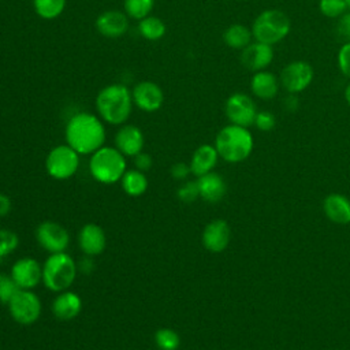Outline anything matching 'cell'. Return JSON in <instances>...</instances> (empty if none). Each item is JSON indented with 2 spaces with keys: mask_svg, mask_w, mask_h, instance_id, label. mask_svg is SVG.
<instances>
[{
  "mask_svg": "<svg viewBox=\"0 0 350 350\" xmlns=\"http://www.w3.org/2000/svg\"><path fill=\"white\" fill-rule=\"evenodd\" d=\"M176 197H178L182 202H185V204L194 202V201L200 197L197 180H194V182L189 180V182L183 183V185L176 190Z\"/></svg>",
  "mask_w": 350,
  "mask_h": 350,
  "instance_id": "33",
  "label": "cell"
},
{
  "mask_svg": "<svg viewBox=\"0 0 350 350\" xmlns=\"http://www.w3.org/2000/svg\"><path fill=\"white\" fill-rule=\"evenodd\" d=\"M123 7L127 16L141 21L152 12L154 0H123Z\"/></svg>",
  "mask_w": 350,
  "mask_h": 350,
  "instance_id": "28",
  "label": "cell"
},
{
  "mask_svg": "<svg viewBox=\"0 0 350 350\" xmlns=\"http://www.w3.org/2000/svg\"><path fill=\"white\" fill-rule=\"evenodd\" d=\"M257 112L258 111L254 100L246 93H232L224 103V113L232 124L249 129L254 124Z\"/></svg>",
  "mask_w": 350,
  "mask_h": 350,
  "instance_id": "10",
  "label": "cell"
},
{
  "mask_svg": "<svg viewBox=\"0 0 350 350\" xmlns=\"http://www.w3.org/2000/svg\"><path fill=\"white\" fill-rule=\"evenodd\" d=\"M152 163H153V161H152V157H150V154H148V153L139 152L138 154L134 156V165H135L137 170H139V171H142V172L150 170Z\"/></svg>",
  "mask_w": 350,
  "mask_h": 350,
  "instance_id": "37",
  "label": "cell"
},
{
  "mask_svg": "<svg viewBox=\"0 0 350 350\" xmlns=\"http://www.w3.org/2000/svg\"><path fill=\"white\" fill-rule=\"evenodd\" d=\"M335 33L343 42L350 41V11L345 12L340 18H338Z\"/></svg>",
  "mask_w": 350,
  "mask_h": 350,
  "instance_id": "36",
  "label": "cell"
},
{
  "mask_svg": "<svg viewBox=\"0 0 350 350\" xmlns=\"http://www.w3.org/2000/svg\"><path fill=\"white\" fill-rule=\"evenodd\" d=\"M319 10L324 16L338 19L345 12H347V5L345 0H320Z\"/></svg>",
  "mask_w": 350,
  "mask_h": 350,
  "instance_id": "30",
  "label": "cell"
},
{
  "mask_svg": "<svg viewBox=\"0 0 350 350\" xmlns=\"http://www.w3.org/2000/svg\"><path fill=\"white\" fill-rule=\"evenodd\" d=\"M154 343L160 350H178L180 338L178 332L171 328H160L154 332Z\"/></svg>",
  "mask_w": 350,
  "mask_h": 350,
  "instance_id": "29",
  "label": "cell"
},
{
  "mask_svg": "<svg viewBox=\"0 0 350 350\" xmlns=\"http://www.w3.org/2000/svg\"><path fill=\"white\" fill-rule=\"evenodd\" d=\"M66 142L79 154H92L105 141V127L100 118L90 112H78L72 115L64 130Z\"/></svg>",
  "mask_w": 350,
  "mask_h": 350,
  "instance_id": "1",
  "label": "cell"
},
{
  "mask_svg": "<svg viewBox=\"0 0 350 350\" xmlns=\"http://www.w3.org/2000/svg\"><path fill=\"white\" fill-rule=\"evenodd\" d=\"M223 41L228 48L242 51L253 41L252 29L241 23H232L223 31Z\"/></svg>",
  "mask_w": 350,
  "mask_h": 350,
  "instance_id": "24",
  "label": "cell"
},
{
  "mask_svg": "<svg viewBox=\"0 0 350 350\" xmlns=\"http://www.w3.org/2000/svg\"><path fill=\"white\" fill-rule=\"evenodd\" d=\"M250 29L254 41L273 46L288 36L291 30V21L284 11L268 8L254 18Z\"/></svg>",
  "mask_w": 350,
  "mask_h": 350,
  "instance_id": "4",
  "label": "cell"
},
{
  "mask_svg": "<svg viewBox=\"0 0 350 350\" xmlns=\"http://www.w3.org/2000/svg\"><path fill=\"white\" fill-rule=\"evenodd\" d=\"M126 156L113 146H101L89 160L92 176L104 185H112L122 179L126 172Z\"/></svg>",
  "mask_w": 350,
  "mask_h": 350,
  "instance_id": "5",
  "label": "cell"
},
{
  "mask_svg": "<svg viewBox=\"0 0 350 350\" xmlns=\"http://www.w3.org/2000/svg\"><path fill=\"white\" fill-rule=\"evenodd\" d=\"M36 238L42 249L51 254L64 252L70 243L68 231L62 224L52 220H45L37 227Z\"/></svg>",
  "mask_w": 350,
  "mask_h": 350,
  "instance_id": "11",
  "label": "cell"
},
{
  "mask_svg": "<svg viewBox=\"0 0 350 350\" xmlns=\"http://www.w3.org/2000/svg\"><path fill=\"white\" fill-rule=\"evenodd\" d=\"M284 107L288 111H295L298 108V100H297V94H290L284 98Z\"/></svg>",
  "mask_w": 350,
  "mask_h": 350,
  "instance_id": "40",
  "label": "cell"
},
{
  "mask_svg": "<svg viewBox=\"0 0 350 350\" xmlns=\"http://www.w3.org/2000/svg\"><path fill=\"white\" fill-rule=\"evenodd\" d=\"M217 159H219V153L215 145H209V144L200 145L194 150L189 164L191 174L196 176H201L211 172L215 168Z\"/></svg>",
  "mask_w": 350,
  "mask_h": 350,
  "instance_id": "23",
  "label": "cell"
},
{
  "mask_svg": "<svg viewBox=\"0 0 350 350\" xmlns=\"http://www.w3.org/2000/svg\"><path fill=\"white\" fill-rule=\"evenodd\" d=\"M77 265L64 252L51 254L42 265V282L46 288L55 293L67 290L75 280Z\"/></svg>",
  "mask_w": 350,
  "mask_h": 350,
  "instance_id": "6",
  "label": "cell"
},
{
  "mask_svg": "<svg viewBox=\"0 0 350 350\" xmlns=\"http://www.w3.org/2000/svg\"><path fill=\"white\" fill-rule=\"evenodd\" d=\"M34 12L42 19H56L66 8L67 0H31Z\"/></svg>",
  "mask_w": 350,
  "mask_h": 350,
  "instance_id": "27",
  "label": "cell"
},
{
  "mask_svg": "<svg viewBox=\"0 0 350 350\" xmlns=\"http://www.w3.org/2000/svg\"><path fill=\"white\" fill-rule=\"evenodd\" d=\"M19 243L18 235L7 228H0V258L12 253Z\"/></svg>",
  "mask_w": 350,
  "mask_h": 350,
  "instance_id": "32",
  "label": "cell"
},
{
  "mask_svg": "<svg viewBox=\"0 0 350 350\" xmlns=\"http://www.w3.org/2000/svg\"><path fill=\"white\" fill-rule=\"evenodd\" d=\"M254 146V139L247 127L227 124L219 130L215 138V148L227 163H241L246 160Z\"/></svg>",
  "mask_w": 350,
  "mask_h": 350,
  "instance_id": "3",
  "label": "cell"
},
{
  "mask_svg": "<svg viewBox=\"0 0 350 350\" xmlns=\"http://www.w3.org/2000/svg\"><path fill=\"white\" fill-rule=\"evenodd\" d=\"M323 211L335 224L345 226L350 223V200L343 194H328L323 201Z\"/></svg>",
  "mask_w": 350,
  "mask_h": 350,
  "instance_id": "21",
  "label": "cell"
},
{
  "mask_svg": "<svg viewBox=\"0 0 350 350\" xmlns=\"http://www.w3.org/2000/svg\"><path fill=\"white\" fill-rule=\"evenodd\" d=\"M346 5H347V11H350V0H345Z\"/></svg>",
  "mask_w": 350,
  "mask_h": 350,
  "instance_id": "42",
  "label": "cell"
},
{
  "mask_svg": "<svg viewBox=\"0 0 350 350\" xmlns=\"http://www.w3.org/2000/svg\"><path fill=\"white\" fill-rule=\"evenodd\" d=\"M11 211V200L4 193H0V217H4Z\"/></svg>",
  "mask_w": 350,
  "mask_h": 350,
  "instance_id": "39",
  "label": "cell"
},
{
  "mask_svg": "<svg viewBox=\"0 0 350 350\" xmlns=\"http://www.w3.org/2000/svg\"><path fill=\"white\" fill-rule=\"evenodd\" d=\"M273 48L272 45L262 44L258 41H252L245 49L241 51V63L242 66L252 71H262L267 70L273 62Z\"/></svg>",
  "mask_w": 350,
  "mask_h": 350,
  "instance_id": "13",
  "label": "cell"
},
{
  "mask_svg": "<svg viewBox=\"0 0 350 350\" xmlns=\"http://www.w3.org/2000/svg\"><path fill=\"white\" fill-rule=\"evenodd\" d=\"M11 317L22 325L34 324L41 314V301L37 294L30 290H19L8 302Z\"/></svg>",
  "mask_w": 350,
  "mask_h": 350,
  "instance_id": "9",
  "label": "cell"
},
{
  "mask_svg": "<svg viewBox=\"0 0 350 350\" xmlns=\"http://www.w3.org/2000/svg\"><path fill=\"white\" fill-rule=\"evenodd\" d=\"M343 96H345V100H346L347 105L350 107V82L346 85V88H345V92H343Z\"/></svg>",
  "mask_w": 350,
  "mask_h": 350,
  "instance_id": "41",
  "label": "cell"
},
{
  "mask_svg": "<svg viewBox=\"0 0 350 350\" xmlns=\"http://www.w3.org/2000/svg\"><path fill=\"white\" fill-rule=\"evenodd\" d=\"M82 309V301L72 291H62L52 302V313L57 320L68 321L75 319Z\"/></svg>",
  "mask_w": 350,
  "mask_h": 350,
  "instance_id": "22",
  "label": "cell"
},
{
  "mask_svg": "<svg viewBox=\"0 0 350 350\" xmlns=\"http://www.w3.org/2000/svg\"><path fill=\"white\" fill-rule=\"evenodd\" d=\"M231 239V230L226 220L215 219L209 221L202 231L201 241L206 250L212 253H220L227 249Z\"/></svg>",
  "mask_w": 350,
  "mask_h": 350,
  "instance_id": "15",
  "label": "cell"
},
{
  "mask_svg": "<svg viewBox=\"0 0 350 350\" xmlns=\"http://www.w3.org/2000/svg\"><path fill=\"white\" fill-rule=\"evenodd\" d=\"M19 286L15 283L11 275L0 273V302L8 305L12 297L19 291Z\"/></svg>",
  "mask_w": 350,
  "mask_h": 350,
  "instance_id": "31",
  "label": "cell"
},
{
  "mask_svg": "<svg viewBox=\"0 0 350 350\" xmlns=\"http://www.w3.org/2000/svg\"><path fill=\"white\" fill-rule=\"evenodd\" d=\"M96 29L107 38H119L129 29V18L123 11L108 10L97 16Z\"/></svg>",
  "mask_w": 350,
  "mask_h": 350,
  "instance_id": "16",
  "label": "cell"
},
{
  "mask_svg": "<svg viewBox=\"0 0 350 350\" xmlns=\"http://www.w3.org/2000/svg\"><path fill=\"white\" fill-rule=\"evenodd\" d=\"M105 232L104 230L94 223L85 224L78 234L79 249L86 256H98L105 249Z\"/></svg>",
  "mask_w": 350,
  "mask_h": 350,
  "instance_id": "18",
  "label": "cell"
},
{
  "mask_svg": "<svg viewBox=\"0 0 350 350\" xmlns=\"http://www.w3.org/2000/svg\"><path fill=\"white\" fill-rule=\"evenodd\" d=\"M79 167V153L70 145L52 148L45 159V170L49 176L57 180L71 178Z\"/></svg>",
  "mask_w": 350,
  "mask_h": 350,
  "instance_id": "7",
  "label": "cell"
},
{
  "mask_svg": "<svg viewBox=\"0 0 350 350\" xmlns=\"http://www.w3.org/2000/svg\"><path fill=\"white\" fill-rule=\"evenodd\" d=\"M189 174H191V171H190V165H187L186 163H175L171 167V175L178 180L186 179Z\"/></svg>",
  "mask_w": 350,
  "mask_h": 350,
  "instance_id": "38",
  "label": "cell"
},
{
  "mask_svg": "<svg viewBox=\"0 0 350 350\" xmlns=\"http://www.w3.org/2000/svg\"><path fill=\"white\" fill-rule=\"evenodd\" d=\"M165 31V23L157 16L148 15L138 22V33L148 41H157L163 38Z\"/></svg>",
  "mask_w": 350,
  "mask_h": 350,
  "instance_id": "26",
  "label": "cell"
},
{
  "mask_svg": "<svg viewBox=\"0 0 350 350\" xmlns=\"http://www.w3.org/2000/svg\"><path fill=\"white\" fill-rule=\"evenodd\" d=\"M120 183L123 191L131 197H139L148 189L146 175L137 168L126 171L120 179Z\"/></svg>",
  "mask_w": 350,
  "mask_h": 350,
  "instance_id": "25",
  "label": "cell"
},
{
  "mask_svg": "<svg viewBox=\"0 0 350 350\" xmlns=\"http://www.w3.org/2000/svg\"><path fill=\"white\" fill-rule=\"evenodd\" d=\"M197 186H198L200 197L209 204H216L220 200H223L227 190L223 176L212 171L198 176Z\"/></svg>",
  "mask_w": 350,
  "mask_h": 350,
  "instance_id": "20",
  "label": "cell"
},
{
  "mask_svg": "<svg viewBox=\"0 0 350 350\" xmlns=\"http://www.w3.org/2000/svg\"><path fill=\"white\" fill-rule=\"evenodd\" d=\"M131 92L122 83L104 86L96 97V108L100 118L113 126L126 123L133 109Z\"/></svg>",
  "mask_w": 350,
  "mask_h": 350,
  "instance_id": "2",
  "label": "cell"
},
{
  "mask_svg": "<svg viewBox=\"0 0 350 350\" xmlns=\"http://www.w3.org/2000/svg\"><path fill=\"white\" fill-rule=\"evenodd\" d=\"M279 89V77H276L273 72L268 70L253 72V77L250 79V90L254 97L269 101L278 96Z\"/></svg>",
  "mask_w": 350,
  "mask_h": 350,
  "instance_id": "19",
  "label": "cell"
},
{
  "mask_svg": "<svg viewBox=\"0 0 350 350\" xmlns=\"http://www.w3.org/2000/svg\"><path fill=\"white\" fill-rule=\"evenodd\" d=\"M144 134L139 127L134 124H123L115 135V146L124 156L134 157L144 148Z\"/></svg>",
  "mask_w": 350,
  "mask_h": 350,
  "instance_id": "17",
  "label": "cell"
},
{
  "mask_svg": "<svg viewBox=\"0 0 350 350\" xmlns=\"http://www.w3.org/2000/svg\"><path fill=\"white\" fill-rule=\"evenodd\" d=\"M134 105L144 112H156L164 103V93L161 88L152 81H141L134 85L131 90Z\"/></svg>",
  "mask_w": 350,
  "mask_h": 350,
  "instance_id": "12",
  "label": "cell"
},
{
  "mask_svg": "<svg viewBox=\"0 0 350 350\" xmlns=\"http://www.w3.org/2000/svg\"><path fill=\"white\" fill-rule=\"evenodd\" d=\"M313 77L314 71L310 63L305 60H293L280 71L279 82L287 93L298 94L310 86Z\"/></svg>",
  "mask_w": 350,
  "mask_h": 350,
  "instance_id": "8",
  "label": "cell"
},
{
  "mask_svg": "<svg viewBox=\"0 0 350 350\" xmlns=\"http://www.w3.org/2000/svg\"><path fill=\"white\" fill-rule=\"evenodd\" d=\"M11 276L19 288L31 290L42 280V267L31 257H22L14 262Z\"/></svg>",
  "mask_w": 350,
  "mask_h": 350,
  "instance_id": "14",
  "label": "cell"
},
{
  "mask_svg": "<svg viewBox=\"0 0 350 350\" xmlns=\"http://www.w3.org/2000/svg\"><path fill=\"white\" fill-rule=\"evenodd\" d=\"M336 62L342 75L350 81V41L342 44V46L338 51Z\"/></svg>",
  "mask_w": 350,
  "mask_h": 350,
  "instance_id": "34",
  "label": "cell"
},
{
  "mask_svg": "<svg viewBox=\"0 0 350 350\" xmlns=\"http://www.w3.org/2000/svg\"><path fill=\"white\" fill-rule=\"evenodd\" d=\"M276 124V118L269 111H258L254 119V126L260 131H271Z\"/></svg>",
  "mask_w": 350,
  "mask_h": 350,
  "instance_id": "35",
  "label": "cell"
}]
</instances>
